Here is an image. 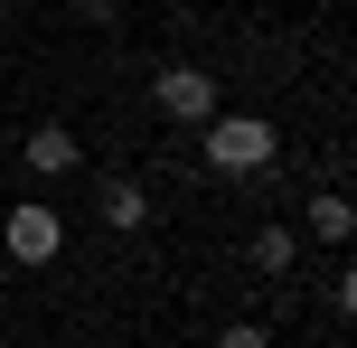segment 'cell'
<instances>
[{
  "mask_svg": "<svg viewBox=\"0 0 357 348\" xmlns=\"http://www.w3.org/2000/svg\"><path fill=\"white\" fill-rule=\"evenodd\" d=\"M216 348H273V330H254V320H226V330H216Z\"/></svg>",
  "mask_w": 357,
  "mask_h": 348,
  "instance_id": "ba28073f",
  "label": "cell"
},
{
  "mask_svg": "<svg viewBox=\"0 0 357 348\" xmlns=\"http://www.w3.org/2000/svg\"><path fill=\"white\" fill-rule=\"evenodd\" d=\"M310 236H320V245H348V198H339V188L310 198Z\"/></svg>",
  "mask_w": 357,
  "mask_h": 348,
  "instance_id": "8992f818",
  "label": "cell"
},
{
  "mask_svg": "<svg viewBox=\"0 0 357 348\" xmlns=\"http://www.w3.org/2000/svg\"><path fill=\"white\" fill-rule=\"evenodd\" d=\"M207 169H216V179L273 169V123H264V113H207Z\"/></svg>",
  "mask_w": 357,
  "mask_h": 348,
  "instance_id": "6da1fadb",
  "label": "cell"
},
{
  "mask_svg": "<svg viewBox=\"0 0 357 348\" xmlns=\"http://www.w3.org/2000/svg\"><path fill=\"white\" fill-rule=\"evenodd\" d=\"M0 330H10V311H0Z\"/></svg>",
  "mask_w": 357,
  "mask_h": 348,
  "instance_id": "30bf717a",
  "label": "cell"
},
{
  "mask_svg": "<svg viewBox=\"0 0 357 348\" xmlns=\"http://www.w3.org/2000/svg\"><path fill=\"white\" fill-rule=\"evenodd\" d=\"M94 217H104L113 236H142V226H151V188L142 179H104V188H94Z\"/></svg>",
  "mask_w": 357,
  "mask_h": 348,
  "instance_id": "277c9868",
  "label": "cell"
},
{
  "mask_svg": "<svg viewBox=\"0 0 357 348\" xmlns=\"http://www.w3.org/2000/svg\"><path fill=\"white\" fill-rule=\"evenodd\" d=\"M151 94H160V113H169V123H207V113H216V75H197V66L151 75Z\"/></svg>",
  "mask_w": 357,
  "mask_h": 348,
  "instance_id": "3957f363",
  "label": "cell"
},
{
  "mask_svg": "<svg viewBox=\"0 0 357 348\" xmlns=\"http://www.w3.org/2000/svg\"><path fill=\"white\" fill-rule=\"evenodd\" d=\"M0 245H10L19 264H56V255H66V217H56L47 198H29V207L0 217Z\"/></svg>",
  "mask_w": 357,
  "mask_h": 348,
  "instance_id": "7a4b0ae2",
  "label": "cell"
},
{
  "mask_svg": "<svg viewBox=\"0 0 357 348\" xmlns=\"http://www.w3.org/2000/svg\"><path fill=\"white\" fill-rule=\"evenodd\" d=\"M291 255H301L291 226H264V236H254V264H264V273H291Z\"/></svg>",
  "mask_w": 357,
  "mask_h": 348,
  "instance_id": "52a82bcc",
  "label": "cell"
},
{
  "mask_svg": "<svg viewBox=\"0 0 357 348\" xmlns=\"http://www.w3.org/2000/svg\"><path fill=\"white\" fill-rule=\"evenodd\" d=\"M75 10H94V19H104V10H113V0H75Z\"/></svg>",
  "mask_w": 357,
  "mask_h": 348,
  "instance_id": "9c48e42d",
  "label": "cell"
},
{
  "mask_svg": "<svg viewBox=\"0 0 357 348\" xmlns=\"http://www.w3.org/2000/svg\"><path fill=\"white\" fill-rule=\"evenodd\" d=\"M19 160H29L38 179H66V169H75V132H66V123H38V132H29V151H19Z\"/></svg>",
  "mask_w": 357,
  "mask_h": 348,
  "instance_id": "5b68a950",
  "label": "cell"
}]
</instances>
